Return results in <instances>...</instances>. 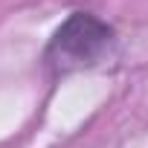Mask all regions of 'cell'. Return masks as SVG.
<instances>
[{"label": "cell", "mask_w": 148, "mask_h": 148, "mask_svg": "<svg viewBox=\"0 0 148 148\" xmlns=\"http://www.w3.org/2000/svg\"><path fill=\"white\" fill-rule=\"evenodd\" d=\"M110 44H113V29L105 21H99L87 12H76L58 26L44 58H47L49 70L70 73V70L96 64L108 52Z\"/></svg>", "instance_id": "6da1fadb"}]
</instances>
